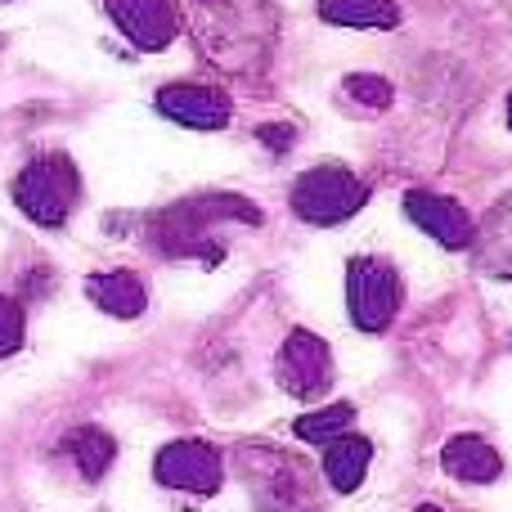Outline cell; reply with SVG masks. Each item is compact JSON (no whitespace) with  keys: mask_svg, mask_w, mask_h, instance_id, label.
Returning a JSON list of instances; mask_svg holds the SVG:
<instances>
[{"mask_svg":"<svg viewBox=\"0 0 512 512\" xmlns=\"http://www.w3.org/2000/svg\"><path fill=\"white\" fill-rule=\"evenodd\" d=\"M198 50L230 77H256L274 54V9L270 0H180Z\"/></svg>","mask_w":512,"mask_h":512,"instance_id":"cell-1","label":"cell"},{"mask_svg":"<svg viewBox=\"0 0 512 512\" xmlns=\"http://www.w3.org/2000/svg\"><path fill=\"white\" fill-rule=\"evenodd\" d=\"M221 225H261V207L243 194H198L162 207L144 221V239L167 261H207L216 265L225 256L216 230Z\"/></svg>","mask_w":512,"mask_h":512,"instance_id":"cell-2","label":"cell"},{"mask_svg":"<svg viewBox=\"0 0 512 512\" xmlns=\"http://www.w3.org/2000/svg\"><path fill=\"white\" fill-rule=\"evenodd\" d=\"M239 477L261 512H328L319 499L315 472L306 459L279 450V445H239L234 450Z\"/></svg>","mask_w":512,"mask_h":512,"instance_id":"cell-3","label":"cell"},{"mask_svg":"<svg viewBox=\"0 0 512 512\" xmlns=\"http://www.w3.org/2000/svg\"><path fill=\"white\" fill-rule=\"evenodd\" d=\"M81 198V176L72 167L68 153H41L32 158L14 180V203L27 221L45 225V230H59L72 216Z\"/></svg>","mask_w":512,"mask_h":512,"instance_id":"cell-4","label":"cell"},{"mask_svg":"<svg viewBox=\"0 0 512 512\" xmlns=\"http://www.w3.org/2000/svg\"><path fill=\"white\" fill-rule=\"evenodd\" d=\"M288 203L306 225H342L369 203V185L346 167H315L292 185Z\"/></svg>","mask_w":512,"mask_h":512,"instance_id":"cell-5","label":"cell"},{"mask_svg":"<svg viewBox=\"0 0 512 512\" xmlns=\"http://www.w3.org/2000/svg\"><path fill=\"white\" fill-rule=\"evenodd\" d=\"M346 306L360 333H382L400 315V274L382 256H351L346 261Z\"/></svg>","mask_w":512,"mask_h":512,"instance_id":"cell-6","label":"cell"},{"mask_svg":"<svg viewBox=\"0 0 512 512\" xmlns=\"http://www.w3.org/2000/svg\"><path fill=\"white\" fill-rule=\"evenodd\" d=\"M274 378L288 396L297 400H319L333 387V351L319 333L310 328H292L279 346V360H274Z\"/></svg>","mask_w":512,"mask_h":512,"instance_id":"cell-7","label":"cell"},{"mask_svg":"<svg viewBox=\"0 0 512 512\" xmlns=\"http://www.w3.org/2000/svg\"><path fill=\"white\" fill-rule=\"evenodd\" d=\"M153 477L167 490H185V495H216L225 481L221 454L207 441H171L153 459Z\"/></svg>","mask_w":512,"mask_h":512,"instance_id":"cell-8","label":"cell"},{"mask_svg":"<svg viewBox=\"0 0 512 512\" xmlns=\"http://www.w3.org/2000/svg\"><path fill=\"white\" fill-rule=\"evenodd\" d=\"M104 9L117 32L144 54L167 50L180 32L176 0H104Z\"/></svg>","mask_w":512,"mask_h":512,"instance_id":"cell-9","label":"cell"},{"mask_svg":"<svg viewBox=\"0 0 512 512\" xmlns=\"http://www.w3.org/2000/svg\"><path fill=\"white\" fill-rule=\"evenodd\" d=\"M153 108L171 122L189 126V131H221L230 126V99L212 86H198V81H171L153 95Z\"/></svg>","mask_w":512,"mask_h":512,"instance_id":"cell-10","label":"cell"},{"mask_svg":"<svg viewBox=\"0 0 512 512\" xmlns=\"http://www.w3.org/2000/svg\"><path fill=\"white\" fill-rule=\"evenodd\" d=\"M405 216L418 225V230L432 234L441 248H450V252H468L472 248L477 221H472V216L463 212L454 198L432 194V189H409V194H405Z\"/></svg>","mask_w":512,"mask_h":512,"instance_id":"cell-11","label":"cell"},{"mask_svg":"<svg viewBox=\"0 0 512 512\" xmlns=\"http://www.w3.org/2000/svg\"><path fill=\"white\" fill-rule=\"evenodd\" d=\"M468 252H477V270L481 274L512 283V189L486 212V221H481L477 234H472Z\"/></svg>","mask_w":512,"mask_h":512,"instance_id":"cell-12","label":"cell"},{"mask_svg":"<svg viewBox=\"0 0 512 512\" xmlns=\"http://www.w3.org/2000/svg\"><path fill=\"white\" fill-rule=\"evenodd\" d=\"M441 468L450 472L454 481H468V486H490V481H499V472H504V459H499V450L486 441V436H450L441 450Z\"/></svg>","mask_w":512,"mask_h":512,"instance_id":"cell-13","label":"cell"},{"mask_svg":"<svg viewBox=\"0 0 512 512\" xmlns=\"http://www.w3.org/2000/svg\"><path fill=\"white\" fill-rule=\"evenodd\" d=\"M86 297L95 301L104 315H113V319H140L144 306H149V292H144L140 274H131V270L90 274V279H86Z\"/></svg>","mask_w":512,"mask_h":512,"instance_id":"cell-14","label":"cell"},{"mask_svg":"<svg viewBox=\"0 0 512 512\" xmlns=\"http://www.w3.org/2000/svg\"><path fill=\"white\" fill-rule=\"evenodd\" d=\"M369 463H373V445L364 436H337V441L324 445V477L337 495H355L369 477Z\"/></svg>","mask_w":512,"mask_h":512,"instance_id":"cell-15","label":"cell"},{"mask_svg":"<svg viewBox=\"0 0 512 512\" xmlns=\"http://www.w3.org/2000/svg\"><path fill=\"white\" fill-rule=\"evenodd\" d=\"M319 18L333 27H360V32H391L400 23L396 0H319Z\"/></svg>","mask_w":512,"mask_h":512,"instance_id":"cell-16","label":"cell"},{"mask_svg":"<svg viewBox=\"0 0 512 512\" xmlns=\"http://www.w3.org/2000/svg\"><path fill=\"white\" fill-rule=\"evenodd\" d=\"M63 454H68V459L77 463V472H81L86 481H99L108 468H113V459H117V441L104 432V427L81 423V427H72V432L63 436Z\"/></svg>","mask_w":512,"mask_h":512,"instance_id":"cell-17","label":"cell"},{"mask_svg":"<svg viewBox=\"0 0 512 512\" xmlns=\"http://www.w3.org/2000/svg\"><path fill=\"white\" fill-rule=\"evenodd\" d=\"M391 99H396V90H391V81L378 77V72H351V77L337 86V104H342L346 113H355V117L387 113Z\"/></svg>","mask_w":512,"mask_h":512,"instance_id":"cell-18","label":"cell"},{"mask_svg":"<svg viewBox=\"0 0 512 512\" xmlns=\"http://www.w3.org/2000/svg\"><path fill=\"white\" fill-rule=\"evenodd\" d=\"M351 427H355V405L337 400V405H324V409H315V414H301L297 423H292V432L306 445H328V441H337V436H346Z\"/></svg>","mask_w":512,"mask_h":512,"instance_id":"cell-19","label":"cell"},{"mask_svg":"<svg viewBox=\"0 0 512 512\" xmlns=\"http://www.w3.org/2000/svg\"><path fill=\"white\" fill-rule=\"evenodd\" d=\"M23 333H27L23 306H18L14 297H0V360H5V355H14L18 346H23Z\"/></svg>","mask_w":512,"mask_h":512,"instance_id":"cell-20","label":"cell"},{"mask_svg":"<svg viewBox=\"0 0 512 512\" xmlns=\"http://www.w3.org/2000/svg\"><path fill=\"white\" fill-rule=\"evenodd\" d=\"M256 140H261L270 153H288L292 140H297V131H292V126H261V131H256Z\"/></svg>","mask_w":512,"mask_h":512,"instance_id":"cell-21","label":"cell"},{"mask_svg":"<svg viewBox=\"0 0 512 512\" xmlns=\"http://www.w3.org/2000/svg\"><path fill=\"white\" fill-rule=\"evenodd\" d=\"M414 512H445V508H436V504H423V508H414Z\"/></svg>","mask_w":512,"mask_h":512,"instance_id":"cell-22","label":"cell"},{"mask_svg":"<svg viewBox=\"0 0 512 512\" xmlns=\"http://www.w3.org/2000/svg\"><path fill=\"white\" fill-rule=\"evenodd\" d=\"M508 126H512V95H508Z\"/></svg>","mask_w":512,"mask_h":512,"instance_id":"cell-23","label":"cell"}]
</instances>
